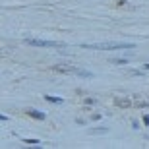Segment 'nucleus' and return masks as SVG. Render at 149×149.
I'll return each instance as SVG.
<instances>
[{
    "label": "nucleus",
    "mask_w": 149,
    "mask_h": 149,
    "mask_svg": "<svg viewBox=\"0 0 149 149\" xmlns=\"http://www.w3.org/2000/svg\"><path fill=\"white\" fill-rule=\"evenodd\" d=\"M85 49H97V50H112V49H134L132 43H97V45H83Z\"/></svg>",
    "instance_id": "obj_1"
},
{
    "label": "nucleus",
    "mask_w": 149,
    "mask_h": 149,
    "mask_svg": "<svg viewBox=\"0 0 149 149\" xmlns=\"http://www.w3.org/2000/svg\"><path fill=\"white\" fill-rule=\"evenodd\" d=\"M56 72H64V74H76V76H79V77H91L93 74L91 72H85V70H77V68H64V66H56L54 68Z\"/></svg>",
    "instance_id": "obj_3"
},
{
    "label": "nucleus",
    "mask_w": 149,
    "mask_h": 149,
    "mask_svg": "<svg viewBox=\"0 0 149 149\" xmlns=\"http://www.w3.org/2000/svg\"><path fill=\"white\" fill-rule=\"evenodd\" d=\"M145 68H149V64H145Z\"/></svg>",
    "instance_id": "obj_8"
},
{
    "label": "nucleus",
    "mask_w": 149,
    "mask_h": 149,
    "mask_svg": "<svg viewBox=\"0 0 149 149\" xmlns=\"http://www.w3.org/2000/svg\"><path fill=\"white\" fill-rule=\"evenodd\" d=\"M27 45H33V47H54V49H60L64 47V43H54V41H41V39H25Z\"/></svg>",
    "instance_id": "obj_2"
},
{
    "label": "nucleus",
    "mask_w": 149,
    "mask_h": 149,
    "mask_svg": "<svg viewBox=\"0 0 149 149\" xmlns=\"http://www.w3.org/2000/svg\"><path fill=\"white\" fill-rule=\"evenodd\" d=\"M147 139H149V134H147Z\"/></svg>",
    "instance_id": "obj_9"
},
{
    "label": "nucleus",
    "mask_w": 149,
    "mask_h": 149,
    "mask_svg": "<svg viewBox=\"0 0 149 149\" xmlns=\"http://www.w3.org/2000/svg\"><path fill=\"white\" fill-rule=\"evenodd\" d=\"M29 116L39 118V120H43V118H45V114H43V112H39V111H29Z\"/></svg>",
    "instance_id": "obj_4"
},
{
    "label": "nucleus",
    "mask_w": 149,
    "mask_h": 149,
    "mask_svg": "<svg viewBox=\"0 0 149 149\" xmlns=\"http://www.w3.org/2000/svg\"><path fill=\"white\" fill-rule=\"evenodd\" d=\"M114 103L118 107H130V101H122V99H114Z\"/></svg>",
    "instance_id": "obj_5"
},
{
    "label": "nucleus",
    "mask_w": 149,
    "mask_h": 149,
    "mask_svg": "<svg viewBox=\"0 0 149 149\" xmlns=\"http://www.w3.org/2000/svg\"><path fill=\"white\" fill-rule=\"evenodd\" d=\"M143 122H145V124H149V116H145V118H143Z\"/></svg>",
    "instance_id": "obj_7"
},
{
    "label": "nucleus",
    "mask_w": 149,
    "mask_h": 149,
    "mask_svg": "<svg viewBox=\"0 0 149 149\" xmlns=\"http://www.w3.org/2000/svg\"><path fill=\"white\" fill-rule=\"evenodd\" d=\"M45 99H47V101H50V103H62V99H60V97H50V95H47Z\"/></svg>",
    "instance_id": "obj_6"
}]
</instances>
